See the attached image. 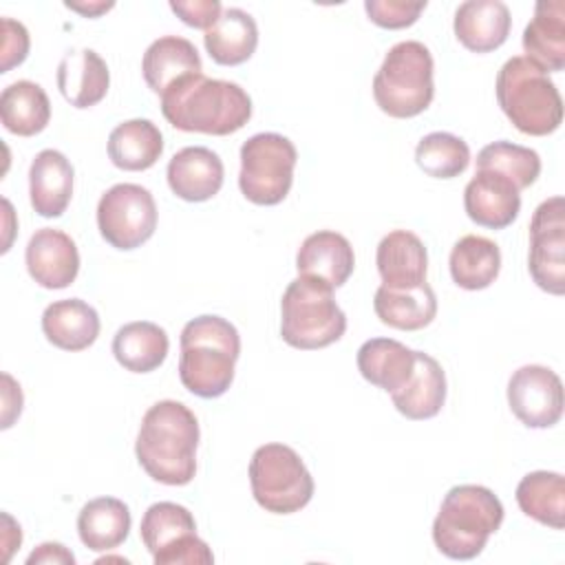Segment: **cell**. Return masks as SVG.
Masks as SVG:
<instances>
[{
  "label": "cell",
  "instance_id": "11",
  "mask_svg": "<svg viewBox=\"0 0 565 565\" xmlns=\"http://www.w3.org/2000/svg\"><path fill=\"white\" fill-rule=\"evenodd\" d=\"M97 230L102 238L121 252L141 247L157 230V203L148 188L117 183L97 203Z\"/></svg>",
  "mask_w": 565,
  "mask_h": 565
},
{
  "label": "cell",
  "instance_id": "9",
  "mask_svg": "<svg viewBox=\"0 0 565 565\" xmlns=\"http://www.w3.org/2000/svg\"><path fill=\"white\" fill-rule=\"evenodd\" d=\"M298 150L285 135L258 132L241 146L238 188L256 205H278L291 190Z\"/></svg>",
  "mask_w": 565,
  "mask_h": 565
},
{
  "label": "cell",
  "instance_id": "40",
  "mask_svg": "<svg viewBox=\"0 0 565 565\" xmlns=\"http://www.w3.org/2000/svg\"><path fill=\"white\" fill-rule=\"evenodd\" d=\"M2 382H4V391H2V397H4L2 428H9L13 424V419L20 417V413H22V391H20V384H15V380L9 373L2 375Z\"/></svg>",
  "mask_w": 565,
  "mask_h": 565
},
{
  "label": "cell",
  "instance_id": "14",
  "mask_svg": "<svg viewBox=\"0 0 565 565\" xmlns=\"http://www.w3.org/2000/svg\"><path fill=\"white\" fill-rule=\"evenodd\" d=\"M29 276L44 289H64L73 285L79 271V252L75 241L53 227L35 230L24 249Z\"/></svg>",
  "mask_w": 565,
  "mask_h": 565
},
{
  "label": "cell",
  "instance_id": "42",
  "mask_svg": "<svg viewBox=\"0 0 565 565\" xmlns=\"http://www.w3.org/2000/svg\"><path fill=\"white\" fill-rule=\"evenodd\" d=\"M64 7L82 13L84 18H99L102 13L110 11L115 7V2H99V0L97 2H64Z\"/></svg>",
  "mask_w": 565,
  "mask_h": 565
},
{
  "label": "cell",
  "instance_id": "38",
  "mask_svg": "<svg viewBox=\"0 0 565 565\" xmlns=\"http://www.w3.org/2000/svg\"><path fill=\"white\" fill-rule=\"evenodd\" d=\"M31 38L22 22L2 18V64L0 73H9L13 66H20L29 55Z\"/></svg>",
  "mask_w": 565,
  "mask_h": 565
},
{
  "label": "cell",
  "instance_id": "24",
  "mask_svg": "<svg viewBox=\"0 0 565 565\" xmlns=\"http://www.w3.org/2000/svg\"><path fill=\"white\" fill-rule=\"evenodd\" d=\"M99 329V313L82 298L55 300L42 311V333L62 351L88 349L97 340Z\"/></svg>",
  "mask_w": 565,
  "mask_h": 565
},
{
  "label": "cell",
  "instance_id": "8",
  "mask_svg": "<svg viewBox=\"0 0 565 565\" xmlns=\"http://www.w3.org/2000/svg\"><path fill=\"white\" fill-rule=\"evenodd\" d=\"M256 503L271 514H294L313 497V477L300 455L285 444H263L249 461Z\"/></svg>",
  "mask_w": 565,
  "mask_h": 565
},
{
  "label": "cell",
  "instance_id": "18",
  "mask_svg": "<svg viewBox=\"0 0 565 565\" xmlns=\"http://www.w3.org/2000/svg\"><path fill=\"white\" fill-rule=\"evenodd\" d=\"M73 166L60 150H40L29 166L31 207L44 218L62 216L73 196Z\"/></svg>",
  "mask_w": 565,
  "mask_h": 565
},
{
  "label": "cell",
  "instance_id": "7",
  "mask_svg": "<svg viewBox=\"0 0 565 565\" xmlns=\"http://www.w3.org/2000/svg\"><path fill=\"white\" fill-rule=\"evenodd\" d=\"M347 331V316L333 298V287L316 278H294L280 300V335L300 351L324 349Z\"/></svg>",
  "mask_w": 565,
  "mask_h": 565
},
{
  "label": "cell",
  "instance_id": "29",
  "mask_svg": "<svg viewBox=\"0 0 565 565\" xmlns=\"http://www.w3.org/2000/svg\"><path fill=\"white\" fill-rule=\"evenodd\" d=\"M106 148L115 168L141 172L163 154V135L150 119H128L110 130Z\"/></svg>",
  "mask_w": 565,
  "mask_h": 565
},
{
  "label": "cell",
  "instance_id": "1",
  "mask_svg": "<svg viewBox=\"0 0 565 565\" xmlns=\"http://www.w3.org/2000/svg\"><path fill=\"white\" fill-rule=\"evenodd\" d=\"M199 439L196 415L177 399H161L141 417L135 455L150 479L185 486L196 475Z\"/></svg>",
  "mask_w": 565,
  "mask_h": 565
},
{
  "label": "cell",
  "instance_id": "16",
  "mask_svg": "<svg viewBox=\"0 0 565 565\" xmlns=\"http://www.w3.org/2000/svg\"><path fill=\"white\" fill-rule=\"evenodd\" d=\"M168 185L170 190L190 203L210 201L223 185V161L205 146H188L172 154L168 161Z\"/></svg>",
  "mask_w": 565,
  "mask_h": 565
},
{
  "label": "cell",
  "instance_id": "15",
  "mask_svg": "<svg viewBox=\"0 0 565 565\" xmlns=\"http://www.w3.org/2000/svg\"><path fill=\"white\" fill-rule=\"evenodd\" d=\"M463 207L472 223L488 230H503L519 216L521 194L505 177L477 170L463 190Z\"/></svg>",
  "mask_w": 565,
  "mask_h": 565
},
{
  "label": "cell",
  "instance_id": "19",
  "mask_svg": "<svg viewBox=\"0 0 565 565\" xmlns=\"http://www.w3.org/2000/svg\"><path fill=\"white\" fill-rule=\"evenodd\" d=\"M510 9L501 0H466L457 7L452 29L472 53H490L510 35Z\"/></svg>",
  "mask_w": 565,
  "mask_h": 565
},
{
  "label": "cell",
  "instance_id": "17",
  "mask_svg": "<svg viewBox=\"0 0 565 565\" xmlns=\"http://www.w3.org/2000/svg\"><path fill=\"white\" fill-rule=\"evenodd\" d=\"M355 267V254L347 236L333 230H318L309 234L296 254L298 276L316 278L320 282L342 287Z\"/></svg>",
  "mask_w": 565,
  "mask_h": 565
},
{
  "label": "cell",
  "instance_id": "36",
  "mask_svg": "<svg viewBox=\"0 0 565 565\" xmlns=\"http://www.w3.org/2000/svg\"><path fill=\"white\" fill-rule=\"evenodd\" d=\"M415 163L433 179H455L466 172L470 148L452 132H428L415 148Z\"/></svg>",
  "mask_w": 565,
  "mask_h": 565
},
{
  "label": "cell",
  "instance_id": "22",
  "mask_svg": "<svg viewBox=\"0 0 565 565\" xmlns=\"http://www.w3.org/2000/svg\"><path fill=\"white\" fill-rule=\"evenodd\" d=\"M523 51L545 73H558L565 68V2L541 0L534 7V15L523 29Z\"/></svg>",
  "mask_w": 565,
  "mask_h": 565
},
{
  "label": "cell",
  "instance_id": "31",
  "mask_svg": "<svg viewBox=\"0 0 565 565\" xmlns=\"http://www.w3.org/2000/svg\"><path fill=\"white\" fill-rule=\"evenodd\" d=\"M448 267L457 287L479 291L497 280L501 271V249L486 236L466 234L452 245Z\"/></svg>",
  "mask_w": 565,
  "mask_h": 565
},
{
  "label": "cell",
  "instance_id": "28",
  "mask_svg": "<svg viewBox=\"0 0 565 565\" xmlns=\"http://www.w3.org/2000/svg\"><path fill=\"white\" fill-rule=\"evenodd\" d=\"M203 44L216 64L238 66L247 62L258 46L256 20L238 7L223 9L221 18L205 31Z\"/></svg>",
  "mask_w": 565,
  "mask_h": 565
},
{
  "label": "cell",
  "instance_id": "39",
  "mask_svg": "<svg viewBox=\"0 0 565 565\" xmlns=\"http://www.w3.org/2000/svg\"><path fill=\"white\" fill-rule=\"evenodd\" d=\"M170 9L183 24L207 31L223 13L218 0H170Z\"/></svg>",
  "mask_w": 565,
  "mask_h": 565
},
{
  "label": "cell",
  "instance_id": "34",
  "mask_svg": "<svg viewBox=\"0 0 565 565\" xmlns=\"http://www.w3.org/2000/svg\"><path fill=\"white\" fill-rule=\"evenodd\" d=\"M516 503L521 512L541 525L563 530L565 525V479L561 472L534 470L516 486Z\"/></svg>",
  "mask_w": 565,
  "mask_h": 565
},
{
  "label": "cell",
  "instance_id": "20",
  "mask_svg": "<svg viewBox=\"0 0 565 565\" xmlns=\"http://www.w3.org/2000/svg\"><path fill=\"white\" fill-rule=\"evenodd\" d=\"M375 265L382 285L393 289L417 287L426 282L428 252L417 234L393 230L377 243Z\"/></svg>",
  "mask_w": 565,
  "mask_h": 565
},
{
  "label": "cell",
  "instance_id": "2",
  "mask_svg": "<svg viewBox=\"0 0 565 565\" xmlns=\"http://www.w3.org/2000/svg\"><path fill=\"white\" fill-rule=\"evenodd\" d=\"M161 113L177 130L225 137L249 121L252 97L236 82L196 73L161 95Z\"/></svg>",
  "mask_w": 565,
  "mask_h": 565
},
{
  "label": "cell",
  "instance_id": "25",
  "mask_svg": "<svg viewBox=\"0 0 565 565\" xmlns=\"http://www.w3.org/2000/svg\"><path fill=\"white\" fill-rule=\"evenodd\" d=\"M203 71L201 55L196 46L179 35H163L154 40L141 60V73L148 88L157 95H163L172 84L188 75Z\"/></svg>",
  "mask_w": 565,
  "mask_h": 565
},
{
  "label": "cell",
  "instance_id": "10",
  "mask_svg": "<svg viewBox=\"0 0 565 565\" xmlns=\"http://www.w3.org/2000/svg\"><path fill=\"white\" fill-rule=\"evenodd\" d=\"M141 541L154 565H210L214 554L196 536V521L185 505L172 501L152 503L139 525Z\"/></svg>",
  "mask_w": 565,
  "mask_h": 565
},
{
  "label": "cell",
  "instance_id": "37",
  "mask_svg": "<svg viewBox=\"0 0 565 565\" xmlns=\"http://www.w3.org/2000/svg\"><path fill=\"white\" fill-rule=\"evenodd\" d=\"M426 9V0L408 2V0H366L364 11L369 20L382 29H406L417 22L422 11Z\"/></svg>",
  "mask_w": 565,
  "mask_h": 565
},
{
  "label": "cell",
  "instance_id": "5",
  "mask_svg": "<svg viewBox=\"0 0 565 565\" xmlns=\"http://www.w3.org/2000/svg\"><path fill=\"white\" fill-rule=\"evenodd\" d=\"M494 90L503 115L523 135L545 137L563 121V99L556 84L523 55L510 57L499 68Z\"/></svg>",
  "mask_w": 565,
  "mask_h": 565
},
{
  "label": "cell",
  "instance_id": "6",
  "mask_svg": "<svg viewBox=\"0 0 565 565\" xmlns=\"http://www.w3.org/2000/svg\"><path fill=\"white\" fill-rule=\"evenodd\" d=\"M435 62L426 44L404 40L388 49L373 77V97L382 113L408 119L424 113L435 97Z\"/></svg>",
  "mask_w": 565,
  "mask_h": 565
},
{
  "label": "cell",
  "instance_id": "4",
  "mask_svg": "<svg viewBox=\"0 0 565 565\" xmlns=\"http://www.w3.org/2000/svg\"><path fill=\"white\" fill-rule=\"evenodd\" d=\"M503 523V503L499 497L477 483H461L446 492L433 521L435 547L452 561L479 556L488 539Z\"/></svg>",
  "mask_w": 565,
  "mask_h": 565
},
{
  "label": "cell",
  "instance_id": "13",
  "mask_svg": "<svg viewBox=\"0 0 565 565\" xmlns=\"http://www.w3.org/2000/svg\"><path fill=\"white\" fill-rule=\"evenodd\" d=\"M508 404L523 426L550 428L563 417V382L547 366H519L508 382Z\"/></svg>",
  "mask_w": 565,
  "mask_h": 565
},
{
  "label": "cell",
  "instance_id": "32",
  "mask_svg": "<svg viewBox=\"0 0 565 565\" xmlns=\"http://www.w3.org/2000/svg\"><path fill=\"white\" fill-rule=\"evenodd\" d=\"M130 523V510L121 499L97 497L79 510L77 534L88 550L108 552L128 539Z\"/></svg>",
  "mask_w": 565,
  "mask_h": 565
},
{
  "label": "cell",
  "instance_id": "30",
  "mask_svg": "<svg viewBox=\"0 0 565 565\" xmlns=\"http://www.w3.org/2000/svg\"><path fill=\"white\" fill-rule=\"evenodd\" d=\"M170 340L163 327L150 320H135L117 329L113 338L115 360L130 373H150L168 358Z\"/></svg>",
  "mask_w": 565,
  "mask_h": 565
},
{
  "label": "cell",
  "instance_id": "12",
  "mask_svg": "<svg viewBox=\"0 0 565 565\" xmlns=\"http://www.w3.org/2000/svg\"><path fill=\"white\" fill-rule=\"evenodd\" d=\"M527 269L539 289L565 294V201L552 196L543 201L530 223Z\"/></svg>",
  "mask_w": 565,
  "mask_h": 565
},
{
  "label": "cell",
  "instance_id": "23",
  "mask_svg": "<svg viewBox=\"0 0 565 565\" xmlns=\"http://www.w3.org/2000/svg\"><path fill=\"white\" fill-rule=\"evenodd\" d=\"M446 373L441 364L433 355L415 351L413 375L402 388L388 395L393 399V406L406 419L422 422L439 415L441 406L446 404Z\"/></svg>",
  "mask_w": 565,
  "mask_h": 565
},
{
  "label": "cell",
  "instance_id": "35",
  "mask_svg": "<svg viewBox=\"0 0 565 565\" xmlns=\"http://www.w3.org/2000/svg\"><path fill=\"white\" fill-rule=\"evenodd\" d=\"M477 170H488L505 177L521 192L530 188L541 174V157L527 146L512 141H492L477 154Z\"/></svg>",
  "mask_w": 565,
  "mask_h": 565
},
{
  "label": "cell",
  "instance_id": "3",
  "mask_svg": "<svg viewBox=\"0 0 565 565\" xmlns=\"http://www.w3.org/2000/svg\"><path fill=\"white\" fill-rule=\"evenodd\" d=\"M179 344L181 384L203 399H214L227 393L241 355V335L236 327L214 313L196 316L181 329Z\"/></svg>",
  "mask_w": 565,
  "mask_h": 565
},
{
  "label": "cell",
  "instance_id": "27",
  "mask_svg": "<svg viewBox=\"0 0 565 565\" xmlns=\"http://www.w3.org/2000/svg\"><path fill=\"white\" fill-rule=\"evenodd\" d=\"M415 369V351L393 338H371L358 349V371L373 386L393 393Z\"/></svg>",
  "mask_w": 565,
  "mask_h": 565
},
{
  "label": "cell",
  "instance_id": "41",
  "mask_svg": "<svg viewBox=\"0 0 565 565\" xmlns=\"http://www.w3.org/2000/svg\"><path fill=\"white\" fill-rule=\"evenodd\" d=\"M38 563H66V565H73L75 563V556L71 550H66L62 543H42L38 545L29 558H26V565H38Z\"/></svg>",
  "mask_w": 565,
  "mask_h": 565
},
{
  "label": "cell",
  "instance_id": "33",
  "mask_svg": "<svg viewBox=\"0 0 565 565\" xmlns=\"http://www.w3.org/2000/svg\"><path fill=\"white\" fill-rule=\"evenodd\" d=\"M2 126L18 137H33L51 121V102L44 88L31 79L9 84L0 95Z\"/></svg>",
  "mask_w": 565,
  "mask_h": 565
},
{
  "label": "cell",
  "instance_id": "21",
  "mask_svg": "<svg viewBox=\"0 0 565 565\" xmlns=\"http://www.w3.org/2000/svg\"><path fill=\"white\" fill-rule=\"evenodd\" d=\"M57 88L73 108H90L99 104L110 86L106 62L93 49L66 51L57 64Z\"/></svg>",
  "mask_w": 565,
  "mask_h": 565
},
{
  "label": "cell",
  "instance_id": "26",
  "mask_svg": "<svg viewBox=\"0 0 565 565\" xmlns=\"http://www.w3.org/2000/svg\"><path fill=\"white\" fill-rule=\"evenodd\" d=\"M373 309L382 324L399 331H419L437 316V298L428 282L406 289L380 285L373 296Z\"/></svg>",
  "mask_w": 565,
  "mask_h": 565
}]
</instances>
